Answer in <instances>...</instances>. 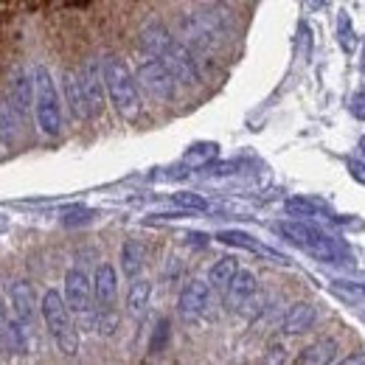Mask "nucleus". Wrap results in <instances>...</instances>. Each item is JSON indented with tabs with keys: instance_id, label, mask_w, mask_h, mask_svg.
<instances>
[{
	"instance_id": "4be33fe9",
	"label": "nucleus",
	"mask_w": 365,
	"mask_h": 365,
	"mask_svg": "<svg viewBox=\"0 0 365 365\" xmlns=\"http://www.w3.org/2000/svg\"><path fill=\"white\" fill-rule=\"evenodd\" d=\"M284 211L289 214V217H318V205L312 202V200H307V197H289L287 202H284Z\"/></svg>"
},
{
	"instance_id": "412c9836",
	"label": "nucleus",
	"mask_w": 365,
	"mask_h": 365,
	"mask_svg": "<svg viewBox=\"0 0 365 365\" xmlns=\"http://www.w3.org/2000/svg\"><path fill=\"white\" fill-rule=\"evenodd\" d=\"M217 143H194L188 152H185V163L191 166H208L214 158H217Z\"/></svg>"
},
{
	"instance_id": "cd10ccee",
	"label": "nucleus",
	"mask_w": 365,
	"mask_h": 365,
	"mask_svg": "<svg viewBox=\"0 0 365 365\" xmlns=\"http://www.w3.org/2000/svg\"><path fill=\"white\" fill-rule=\"evenodd\" d=\"M351 113H354V118L365 121V91L354 93V98H351Z\"/></svg>"
},
{
	"instance_id": "dca6fc26",
	"label": "nucleus",
	"mask_w": 365,
	"mask_h": 365,
	"mask_svg": "<svg viewBox=\"0 0 365 365\" xmlns=\"http://www.w3.org/2000/svg\"><path fill=\"white\" fill-rule=\"evenodd\" d=\"M337 360V343L331 337H323V340H315L309 343L307 349H301V354L295 357L298 365H329Z\"/></svg>"
},
{
	"instance_id": "473e14b6",
	"label": "nucleus",
	"mask_w": 365,
	"mask_h": 365,
	"mask_svg": "<svg viewBox=\"0 0 365 365\" xmlns=\"http://www.w3.org/2000/svg\"><path fill=\"white\" fill-rule=\"evenodd\" d=\"M360 152H363V160H365V135L360 138Z\"/></svg>"
},
{
	"instance_id": "5701e85b",
	"label": "nucleus",
	"mask_w": 365,
	"mask_h": 365,
	"mask_svg": "<svg viewBox=\"0 0 365 365\" xmlns=\"http://www.w3.org/2000/svg\"><path fill=\"white\" fill-rule=\"evenodd\" d=\"M222 245H233V247H245V250H259V245H256V239L253 236H247V233H242V230H222L220 236H217Z\"/></svg>"
},
{
	"instance_id": "9b49d317",
	"label": "nucleus",
	"mask_w": 365,
	"mask_h": 365,
	"mask_svg": "<svg viewBox=\"0 0 365 365\" xmlns=\"http://www.w3.org/2000/svg\"><path fill=\"white\" fill-rule=\"evenodd\" d=\"M9 304H11V318H17L23 326L34 329L40 304H37L34 287H31L29 281H14V284H11V289H9Z\"/></svg>"
},
{
	"instance_id": "4468645a",
	"label": "nucleus",
	"mask_w": 365,
	"mask_h": 365,
	"mask_svg": "<svg viewBox=\"0 0 365 365\" xmlns=\"http://www.w3.org/2000/svg\"><path fill=\"white\" fill-rule=\"evenodd\" d=\"M315 320H318L315 304L298 301V304H292V307L284 312V318H281V331H284L287 337H295V334L309 331V329L315 326Z\"/></svg>"
},
{
	"instance_id": "1a4fd4ad",
	"label": "nucleus",
	"mask_w": 365,
	"mask_h": 365,
	"mask_svg": "<svg viewBox=\"0 0 365 365\" xmlns=\"http://www.w3.org/2000/svg\"><path fill=\"white\" fill-rule=\"evenodd\" d=\"M82 79V93H85V104H88V118H96L104 113V101H107V85H104V65H98V59H88L79 71Z\"/></svg>"
},
{
	"instance_id": "a211bd4d",
	"label": "nucleus",
	"mask_w": 365,
	"mask_h": 365,
	"mask_svg": "<svg viewBox=\"0 0 365 365\" xmlns=\"http://www.w3.org/2000/svg\"><path fill=\"white\" fill-rule=\"evenodd\" d=\"M20 135V113L9 101V96L0 98V143L11 146Z\"/></svg>"
},
{
	"instance_id": "f3484780",
	"label": "nucleus",
	"mask_w": 365,
	"mask_h": 365,
	"mask_svg": "<svg viewBox=\"0 0 365 365\" xmlns=\"http://www.w3.org/2000/svg\"><path fill=\"white\" fill-rule=\"evenodd\" d=\"M149 301H152V281L146 278H133L130 284V292H127V312L133 318H143L146 309H149Z\"/></svg>"
},
{
	"instance_id": "aec40b11",
	"label": "nucleus",
	"mask_w": 365,
	"mask_h": 365,
	"mask_svg": "<svg viewBox=\"0 0 365 365\" xmlns=\"http://www.w3.org/2000/svg\"><path fill=\"white\" fill-rule=\"evenodd\" d=\"M236 270H239V262H236L233 256H222V259H217V262L211 264V270H208V278H205V281L211 284V289L225 292V287L233 281Z\"/></svg>"
},
{
	"instance_id": "a878e982",
	"label": "nucleus",
	"mask_w": 365,
	"mask_h": 365,
	"mask_svg": "<svg viewBox=\"0 0 365 365\" xmlns=\"http://www.w3.org/2000/svg\"><path fill=\"white\" fill-rule=\"evenodd\" d=\"M169 343V320H160L158 323V329H155V337H152V343H149V351H160L163 346Z\"/></svg>"
},
{
	"instance_id": "bb28decb",
	"label": "nucleus",
	"mask_w": 365,
	"mask_h": 365,
	"mask_svg": "<svg viewBox=\"0 0 365 365\" xmlns=\"http://www.w3.org/2000/svg\"><path fill=\"white\" fill-rule=\"evenodd\" d=\"M6 331H9V315H6V307H3V298H0V354L9 349V343H6Z\"/></svg>"
},
{
	"instance_id": "20e7f679",
	"label": "nucleus",
	"mask_w": 365,
	"mask_h": 365,
	"mask_svg": "<svg viewBox=\"0 0 365 365\" xmlns=\"http://www.w3.org/2000/svg\"><path fill=\"white\" fill-rule=\"evenodd\" d=\"M34 118L40 133L56 138L62 133V96L48 65H34Z\"/></svg>"
},
{
	"instance_id": "9d476101",
	"label": "nucleus",
	"mask_w": 365,
	"mask_h": 365,
	"mask_svg": "<svg viewBox=\"0 0 365 365\" xmlns=\"http://www.w3.org/2000/svg\"><path fill=\"white\" fill-rule=\"evenodd\" d=\"M6 96H9V101L14 104V110L20 113V118H26V115L31 113V104H34V71L17 65V68L9 73Z\"/></svg>"
},
{
	"instance_id": "2f4dec72",
	"label": "nucleus",
	"mask_w": 365,
	"mask_h": 365,
	"mask_svg": "<svg viewBox=\"0 0 365 365\" xmlns=\"http://www.w3.org/2000/svg\"><path fill=\"white\" fill-rule=\"evenodd\" d=\"M343 363L346 365H365V354H349V357H343Z\"/></svg>"
},
{
	"instance_id": "f03ea898",
	"label": "nucleus",
	"mask_w": 365,
	"mask_h": 365,
	"mask_svg": "<svg viewBox=\"0 0 365 365\" xmlns=\"http://www.w3.org/2000/svg\"><path fill=\"white\" fill-rule=\"evenodd\" d=\"M104 85H107V98L115 107V113L127 121H135L143 110L140 101V85H138L135 73L130 71V65L121 56H107L104 62Z\"/></svg>"
},
{
	"instance_id": "2eb2a0df",
	"label": "nucleus",
	"mask_w": 365,
	"mask_h": 365,
	"mask_svg": "<svg viewBox=\"0 0 365 365\" xmlns=\"http://www.w3.org/2000/svg\"><path fill=\"white\" fill-rule=\"evenodd\" d=\"M62 93H65V104L71 110L73 118L79 121H88V104H85V93H82V79H79V71H68L65 73V82H62Z\"/></svg>"
},
{
	"instance_id": "6e6552de",
	"label": "nucleus",
	"mask_w": 365,
	"mask_h": 365,
	"mask_svg": "<svg viewBox=\"0 0 365 365\" xmlns=\"http://www.w3.org/2000/svg\"><path fill=\"white\" fill-rule=\"evenodd\" d=\"M62 298L71 307L73 315H91L93 312V275L82 267H71L65 273V287H62Z\"/></svg>"
},
{
	"instance_id": "f257e3e1",
	"label": "nucleus",
	"mask_w": 365,
	"mask_h": 365,
	"mask_svg": "<svg viewBox=\"0 0 365 365\" xmlns=\"http://www.w3.org/2000/svg\"><path fill=\"white\" fill-rule=\"evenodd\" d=\"M140 46H143L146 53L158 56L178 76L180 85H200L202 82V71H200L197 53L185 43H180L178 37H172V31L163 23H146L140 29Z\"/></svg>"
},
{
	"instance_id": "f8f14e48",
	"label": "nucleus",
	"mask_w": 365,
	"mask_h": 365,
	"mask_svg": "<svg viewBox=\"0 0 365 365\" xmlns=\"http://www.w3.org/2000/svg\"><path fill=\"white\" fill-rule=\"evenodd\" d=\"M115 298H118V273L110 262H104L93 273V301L101 312H107V309H113Z\"/></svg>"
},
{
	"instance_id": "7ed1b4c3",
	"label": "nucleus",
	"mask_w": 365,
	"mask_h": 365,
	"mask_svg": "<svg viewBox=\"0 0 365 365\" xmlns=\"http://www.w3.org/2000/svg\"><path fill=\"white\" fill-rule=\"evenodd\" d=\"M40 315H43V323H46L53 346L65 357H76L79 354V331H76V323H73V312L65 304V298H62L59 289H46L43 292Z\"/></svg>"
},
{
	"instance_id": "0eeeda50",
	"label": "nucleus",
	"mask_w": 365,
	"mask_h": 365,
	"mask_svg": "<svg viewBox=\"0 0 365 365\" xmlns=\"http://www.w3.org/2000/svg\"><path fill=\"white\" fill-rule=\"evenodd\" d=\"M211 284L208 281H202V278H191V281H185L180 289V295H178V315H180L185 323H197V320H202V315L208 312V307H211Z\"/></svg>"
},
{
	"instance_id": "72a5a7b5",
	"label": "nucleus",
	"mask_w": 365,
	"mask_h": 365,
	"mask_svg": "<svg viewBox=\"0 0 365 365\" xmlns=\"http://www.w3.org/2000/svg\"><path fill=\"white\" fill-rule=\"evenodd\" d=\"M363 320H365V312H363Z\"/></svg>"
},
{
	"instance_id": "c756f323",
	"label": "nucleus",
	"mask_w": 365,
	"mask_h": 365,
	"mask_svg": "<svg viewBox=\"0 0 365 365\" xmlns=\"http://www.w3.org/2000/svg\"><path fill=\"white\" fill-rule=\"evenodd\" d=\"M349 172H351V178H354V180L365 185V163L363 160H351V163H349Z\"/></svg>"
},
{
	"instance_id": "7c9ffc66",
	"label": "nucleus",
	"mask_w": 365,
	"mask_h": 365,
	"mask_svg": "<svg viewBox=\"0 0 365 365\" xmlns=\"http://www.w3.org/2000/svg\"><path fill=\"white\" fill-rule=\"evenodd\" d=\"M208 169H211V175H230L236 169V163H217V166L208 163Z\"/></svg>"
},
{
	"instance_id": "393cba45",
	"label": "nucleus",
	"mask_w": 365,
	"mask_h": 365,
	"mask_svg": "<svg viewBox=\"0 0 365 365\" xmlns=\"http://www.w3.org/2000/svg\"><path fill=\"white\" fill-rule=\"evenodd\" d=\"M349 301H365V281H331Z\"/></svg>"
},
{
	"instance_id": "b1692460",
	"label": "nucleus",
	"mask_w": 365,
	"mask_h": 365,
	"mask_svg": "<svg viewBox=\"0 0 365 365\" xmlns=\"http://www.w3.org/2000/svg\"><path fill=\"white\" fill-rule=\"evenodd\" d=\"M172 200H175L180 208H185V211H205V208H208V202H205L200 194H191V191H178Z\"/></svg>"
},
{
	"instance_id": "c85d7f7f",
	"label": "nucleus",
	"mask_w": 365,
	"mask_h": 365,
	"mask_svg": "<svg viewBox=\"0 0 365 365\" xmlns=\"http://www.w3.org/2000/svg\"><path fill=\"white\" fill-rule=\"evenodd\" d=\"M264 360H267V363H284V360H287V354H284V343H273V346H270V354H267Z\"/></svg>"
},
{
	"instance_id": "39448f33",
	"label": "nucleus",
	"mask_w": 365,
	"mask_h": 365,
	"mask_svg": "<svg viewBox=\"0 0 365 365\" xmlns=\"http://www.w3.org/2000/svg\"><path fill=\"white\" fill-rule=\"evenodd\" d=\"M135 79L138 85L143 88V91L149 93L152 98H158V101H175L178 98V93H180V82H178V76L158 59V56H152L149 53V59H140L138 62V71H135Z\"/></svg>"
},
{
	"instance_id": "6ab92c4d",
	"label": "nucleus",
	"mask_w": 365,
	"mask_h": 365,
	"mask_svg": "<svg viewBox=\"0 0 365 365\" xmlns=\"http://www.w3.org/2000/svg\"><path fill=\"white\" fill-rule=\"evenodd\" d=\"M143 259H146V250L138 239H127L124 247H121V273L127 275L130 281L140 275L143 270Z\"/></svg>"
},
{
	"instance_id": "423d86ee",
	"label": "nucleus",
	"mask_w": 365,
	"mask_h": 365,
	"mask_svg": "<svg viewBox=\"0 0 365 365\" xmlns=\"http://www.w3.org/2000/svg\"><path fill=\"white\" fill-rule=\"evenodd\" d=\"M178 26H180V34L185 37V46L194 51H214L225 40L200 11H182Z\"/></svg>"
},
{
	"instance_id": "ddd939ff",
	"label": "nucleus",
	"mask_w": 365,
	"mask_h": 365,
	"mask_svg": "<svg viewBox=\"0 0 365 365\" xmlns=\"http://www.w3.org/2000/svg\"><path fill=\"white\" fill-rule=\"evenodd\" d=\"M256 292H259V278L250 273V270H242L239 267L236 275H233V281L225 287V307H228L230 312H242L245 304L250 298H256Z\"/></svg>"
}]
</instances>
